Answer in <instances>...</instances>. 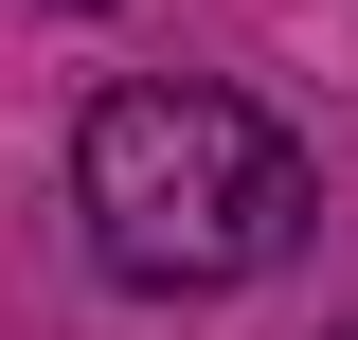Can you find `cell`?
<instances>
[{"label": "cell", "mask_w": 358, "mask_h": 340, "mask_svg": "<svg viewBox=\"0 0 358 340\" xmlns=\"http://www.w3.org/2000/svg\"><path fill=\"white\" fill-rule=\"evenodd\" d=\"M72 215H90V251L126 269V287H251V269L305 251V143L268 126L251 90H197V72H126V90H90V126H72Z\"/></svg>", "instance_id": "obj_1"}, {"label": "cell", "mask_w": 358, "mask_h": 340, "mask_svg": "<svg viewBox=\"0 0 358 340\" xmlns=\"http://www.w3.org/2000/svg\"><path fill=\"white\" fill-rule=\"evenodd\" d=\"M341 340H358V323H341Z\"/></svg>", "instance_id": "obj_2"}]
</instances>
